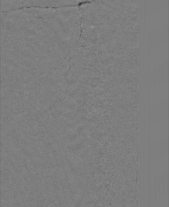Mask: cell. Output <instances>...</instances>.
<instances>
[{"instance_id":"obj_2","label":"cell","mask_w":169,"mask_h":207,"mask_svg":"<svg viewBox=\"0 0 169 207\" xmlns=\"http://www.w3.org/2000/svg\"><path fill=\"white\" fill-rule=\"evenodd\" d=\"M156 177H155L154 181V193L155 197V200L157 199V196H158V180Z\"/></svg>"},{"instance_id":"obj_1","label":"cell","mask_w":169,"mask_h":207,"mask_svg":"<svg viewBox=\"0 0 169 207\" xmlns=\"http://www.w3.org/2000/svg\"><path fill=\"white\" fill-rule=\"evenodd\" d=\"M158 180V194L159 198L160 200L161 197L162 196V181H161V176L159 177Z\"/></svg>"}]
</instances>
